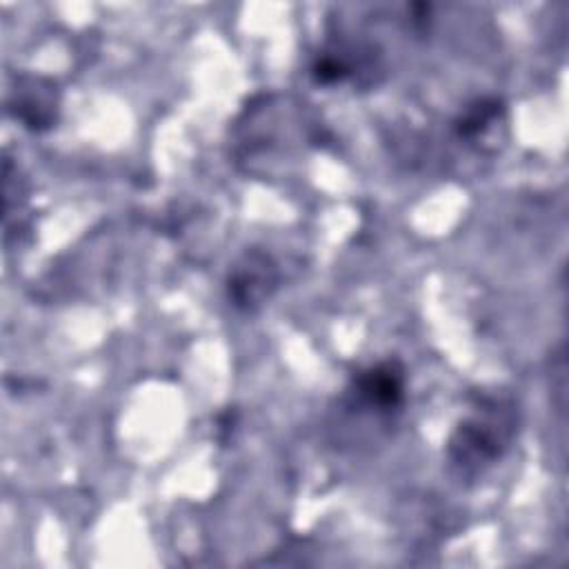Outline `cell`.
I'll return each instance as SVG.
<instances>
[{
	"mask_svg": "<svg viewBox=\"0 0 569 569\" xmlns=\"http://www.w3.org/2000/svg\"><path fill=\"white\" fill-rule=\"evenodd\" d=\"M511 405L498 398H485L473 413L458 422L447 442L449 462L465 476H473L493 465L513 436Z\"/></svg>",
	"mask_w": 569,
	"mask_h": 569,
	"instance_id": "6da1fadb",
	"label": "cell"
},
{
	"mask_svg": "<svg viewBox=\"0 0 569 569\" xmlns=\"http://www.w3.org/2000/svg\"><path fill=\"white\" fill-rule=\"evenodd\" d=\"M280 269L271 253L262 249H247L229 269L227 276V298L242 311H258L278 289Z\"/></svg>",
	"mask_w": 569,
	"mask_h": 569,
	"instance_id": "7a4b0ae2",
	"label": "cell"
},
{
	"mask_svg": "<svg viewBox=\"0 0 569 569\" xmlns=\"http://www.w3.org/2000/svg\"><path fill=\"white\" fill-rule=\"evenodd\" d=\"M405 389L407 378L402 365L398 360H382L362 369L353 378L349 396L358 409L376 416H391L400 411L405 402Z\"/></svg>",
	"mask_w": 569,
	"mask_h": 569,
	"instance_id": "3957f363",
	"label": "cell"
},
{
	"mask_svg": "<svg viewBox=\"0 0 569 569\" xmlns=\"http://www.w3.org/2000/svg\"><path fill=\"white\" fill-rule=\"evenodd\" d=\"M11 113L31 131H47L58 118L56 87L38 76H20L9 98Z\"/></svg>",
	"mask_w": 569,
	"mask_h": 569,
	"instance_id": "277c9868",
	"label": "cell"
},
{
	"mask_svg": "<svg viewBox=\"0 0 569 569\" xmlns=\"http://www.w3.org/2000/svg\"><path fill=\"white\" fill-rule=\"evenodd\" d=\"M505 118V107L498 98H482L471 102L453 122L456 133L462 140L476 142L485 138L496 124H500Z\"/></svg>",
	"mask_w": 569,
	"mask_h": 569,
	"instance_id": "5b68a950",
	"label": "cell"
}]
</instances>
